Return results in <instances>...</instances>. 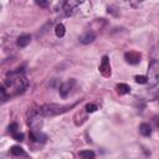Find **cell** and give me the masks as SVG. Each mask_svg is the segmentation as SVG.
<instances>
[{"label": "cell", "mask_w": 159, "mask_h": 159, "mask_svg": "<svg viewBox=\"0 0 159 159\" xmlns=\"http://www.w3.org/2000/svg\"><path fill=\"white\" fill-rule=\"evenodd\" d=\"M80 5V1H75V0H68L63 2V10L67 15H72L75 12V10L77 9V6Z\"/></svg>", "instance_id": "8"}, {"label": "cell", "mask_w": 159, "mask_h": 159, "mask_svg": "<svg viewBox=\"0 0 159 159\" xmlns=\"http://www.w3.org/2000/svg\"><path fill=\"white\" fill-rule=\"evenodd\" d=\"M19 132V124L17 123H11L10 125H9V133L12 135V134H15V133H17Z\"/></svg>", "instance_id": "17"}, {"label": "cell", "mask_w": 159, "mask_h": 159, "mask_svg": "<svg viewBox=\"0 0 159 159\" xmlns=\"http://www.w3.org/2000/svg\"><path fill=\"white\" fill-rule=\"evenodd\" d=\"M30 42H31V36H30V35H27V34H24V35H21V36H19V37H17L16 45H17L19 47L24 48V47H26Z\"/></svg>", "instance_id": "10"}, {"label": "cell", "mask_w": 159, "mask_h": 159, "mask_svg": "<svg viewBox=\"0 0 159 159\" xmlns=\"http://www.w3.org/2000/svg\"><path fill=\"white\" fill-rule=\"evenodd\" d=\"M142 55L138 51H128L124 53V60L129 65H138L140 62Z\"/></svg>", "instance_id": "5"}, {"label": "cell", "mask_w": 159, "mask_h": 159, "mask_svg": "<svg viewBox=\"0 0 159 159\" xmlns=\"http://www.w3.org/2000/svg\"><path fill=\"white\" fill-rule=\"evenodd\" d=\"M12 138H14L15 140H17V142H21V140H24V134L20 133V132H17V133L12 134Z\"/></svg>", "instance_id": "19"}, {"label": "cell", "mask_w": 159, "mask_h": 159, "mask_svg": "<svg viewBox=\"0 0 159 159\" xmlns=\"http://www.w3.org/2000/svg\"><path fill=\"white\" fill-rule=\"evenodd\" d=\"M29 86V81L25 76L24 67H19L16 70L9 71L6 73V81L0 87L1 93V102L5 103L9 98H12L15 96H19Z\"/></svg>", "instance_id": "1"}, {"label": "cell", "mask_w": 159, "mask_h": 159, "mask_svg": "<svg viewBox=\"0 0 159 159\" xmlns=\"http://www.w3.org/2000/svg\"><path fill=\"white\" fill-rule=\"evenodd\" d=\"M134 80H135V82L137 83H147L148 82V78H147V76H143V75H138V76H135L134 77Z\"/></svg>", "instance_id": "18"}, {"label": "cell", "mask_w": 159, "mask_h": 159, "mask_svg": "<svg viewBox=\"0 0 159 159\" xmlns=\"http://www.w3.org/2000/svg\"><path fill=\"white\" fill-rule=\"evenodd\" d=\"M139 133L143 135V137H149L152 134V128L148 123H142L139 125Z\"/></svg>", "instance_id": "13"}, {"label": "cell", "mask_w": 159, "mask_h": 159, "mask_svg": "<svg viewBox=\"0 0 159 159\" xmlns=\"http://www.w3.org/2000/svg\"><path fill=\"white\" fill-rule=\"evenodd\" d=\"M36 4H37L39 6H42V7H46V6L48 5L47 1H36Z\"/></svg>", "instance_id": "20"}, {"label": "cell", "mask_w": 159, "mask_h": 159, "mask_svg": "<svg viewBox=\"0 0 159 159\" xmlns=\"http://www.w3.org/2000/svg\"><path fill=\"white\" fill-rule=\"evenodd\" d=\"M77 103H73L71 106H62V104H56V103H47L36 109V113L41 117H55L58 114H62L67 112L68 109L73 108Z\"/></svg>", "instance_id": "2"}, {"label": "cell", "mask_w": 159, "mask_h": 159, "mask_svg": "<svg viewBox=\"0 0 159 159\" xmlns=\"http://www.w3.org/2000/svg\"><path fill=\"white\" fill-rule=\"evenodd\" d=\"M148 86L149 88L155 87L159 83V60H152L148 68Z\"/></svg>", "instance_id": "3"}, {"label": "cell", "mask_w": 159, "mask_h": 159, "mask_svg": "<svg viewBox=\"0 0 159 159\" xmlns=\"http://www.w3.org/2000/svg\"><path fill=\"white\" fill-rule=\"evenodd\" d=\"M78 155H80L81 159H94V158H96L94 152H93V150H89V149H87V150H81V152L78 153Z\"/></svg>", "instance_id": "14"}, {"label": "cell", "mask_w": 159, "mask_h": 159, "mask_svg": "<svg viewBox=\"0 0 159 159\" xmlns=\"http://www.w3.org/2000/svg\"><path fill=\"white\" fill-rule=\"evenodd\" d=\"M116 89H117V93L119 96H123V94H128L130 92V87L127 84V83H118L116 86Z\"/></svg>", "instance_id": "12"}, {"label": "cell", "mask_w": 159, "mask_h": 159, "mask_svg": "<svg viewBox=\"0 0 159 159\" xmlns=\"http://www.w3.org/2000/svg\"><path fill=\"white\" fill-rule=\"evenodd\" d=\"M30 139L32 142H37V143H45L47 139V135L43 134L41 130H30Z\"/></svg>", "instance_id": "7"}, {"label": "cell", "mask_w": 159, "mask_h": 159, "mask_svg": "<svg viewBox=\"0 0 159 159\" xmlns=\"http://www.w3.org/2000/svg\"><path fill=\"white\" fill-rule=\"evenodd\" d=\"M99 72L103 77H109L112 71H111V65H109V58L108 56H103L101 60V65H99Z\"/></svg>", "instance_id": "6"}, {"label": "cell", "mask_w": 159, "mask_h": 159, "mask_svg": "<svg viewBox=\"0 0 159 159\" xmlns=\"http://www.w3.org/2000/svg\"><path fill=\"white\" fill-rule=\"evenodd\" d=\"M10 154H11L12 157H16V158H20V157H27L26 153H25V150H24L20 145H12V147L10 148Z\"/></svg>", "instance_id": "11"}, {"label": "cell", "mask_w": 159, "mask_h": 159, "mask_svg": "<svg viewBox=\"0 0 159 159\" xmlns=\"http://www.w3.org/2000/svg\"><path fill=\"white\" fill-rule=\"evenodd\" d=\"M96 40V34L93 30H88L86 31L81 37H80V42L83 43V45H87V43H91Z\"/></svg>", "instance_id": "9"}, {"label": "cell", "mask_w": 159, "mask_h": 159, "mask_svg": "<svg viewBox=\"0 0 159 159\" xmlns=\"http://www.w3.org/2000/svg\"><path fill=\"white\" fill-rule=\"evenodd\" d=\"M97 109H98V107H97L96 104H93V103H87L86 107H84V111H86L87 113H93V112H96Z\"/></svg>", "instance_id": "16"}, {"label": "cell", "mask_w": 159, "mask_h": 159, "mask_svg": "<svg viewBox=\"0 0 159 159\" xmlns=\"http://www.w3.org/2000/svg\"><path fill=\"white\" fill-rule=\"evenodd\" d=\"M76 84V80L75 78H70L67 82H63L61 86H60V89H58V93L62 98H66L68 96V93L71 92V89L73 88V86Z\"/></svg>", "instance_id": "4"}, {"label": "cell", "mask_w": 159, "mask_h": 159, "mask_svg": "<svg viewBox=\"0 0 159 159\" xmlns=\"http://www.w3.org/2000/svg\"><path fill=\"white\" fill-rule=\"evenodd\" d=\"M55 34H56L57 37H63L65 34H66V27L62 24H57L56 27H55Z\"/></svg>", "instance_id": "15"}]
</instances>
